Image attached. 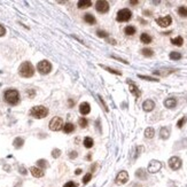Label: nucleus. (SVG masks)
Wrapping results in <instances>:
<instances>
[{"mask_svg": "<svg viewBox=\"0 0 187 187\" xmlns=\"http://www.w3.org/2000/svg\"><path fill=\"white\" fill-rule=\"evenodd\" d=\"M171 43L173 44V45H176V46H181L184 44L183 37L178 36V37H176V38H172V39H171Z\"/></svg>", "mask_w": 187, "mask_h": 187, "instance_id": "nucleus-25", "label": "nucleus"}, {"mask_svg": "<svg viewBox=\"0 0 187 187\" xmlns=\"http://www.w3.org/2000/svg\"><path fill=\"white\" fill-rule=\"evenodd\" d=\"M164 106H166V108H174L176 106H177V100L174 99V98H169V99H166L164 101Z\"/></svg>", "mask_w": 187, "mask_h": 187, "instance_id": "nucleus-16", "label": "nucleus"}, {"mask_svg": "<svg viewBox=\"0 0 187 187\" xmlns=\"http://www.w3.org/2000/svg\"><path fill=\"white\" fill-rule=\"evenodd\" d=\"M140 40H141V43L144 44H150L152 43V37L148 35V33H141L140 36Z\"/></svg>", "mask_w": 187, "mask_h": 187, "instance_id": "nucleus-20", "label": "nucleus"}, {"mask_svg": "<svg viewBox=\"0 0 187 187\" xmlns=\"http://www.w3.org/2000/svg\"><path fill=\"white\" fill-rule=\"evenodd\" d=\"M37 163H38V166H43V168H46V166H47V162L45 161V160H39Z\"/></svg>", "mask_w": 187, "mask_h": 187, "instance_id": "nucleus-37", "label": "nucleus"}, {"mask_svg": "<svg viewBox=\"0 0 187 187\" xmlns=\"http://www.w3.org/2000/svg\"><path fill=\"white\" fill-rule=\"evenodd\" d=\"M138 77L141 79H146V80H149V82H158L157 78H153V77H149V76H144V75H138Z\"/></svg>", "mask_w": 187, "mask_h": 187, "instance_id": "nucleus-30", "label": "nucleus"}, {"mask_svg": "<svg viewBox=\"0 0 187 187\" xmlns=\"http://www.w3.org/2000/svg\"><path fill=\"white\" fill-rule=\"evenodd\" d=\"M168 163H169L170 169L172 170H178L180 169V166H181V160H180L178 156H172L169 160Z\"/></svg>", "mask_w": 187, "mask_h": 187, "instance_id": "nucleus-8", "label": "nucleus"}, {"mask_svg": "<svg viewBox=\"0 0 187 187\" xmlns=\"http://www.w3.org/2000/svg\"><path fill=\"white\" fill-rule=\"evenodd\" d=\"M52 154H53V157H59V155L61 154V150H60V149H54L52 152Z\"/></svg>", "mask_w": 187, "mask_h": 187, "instance_id": "nucleus-38", "label": "nucleus"}, {"mask_svg": "<svg viewBox=\"0 0 187 187\" xmlns=\"http://www.w3.org/2000/svg\"><path fill=\"white\" fill-rule=\"evenodd\" d=\"M96 35L99 36V37H101V38H107V37H108V33L103 30H98L96 31Z\"/></svg>", "mask_w": 187, "mask_h": 187, "instance_id": "nucleus-34", "label": "nucleus"}, {"mask_svg": "<svg viewBox=\"0 0 187 187\" xmlns=\"http://www.w3.org/2000/svg\"><path fill=\"white\" fill-rule=\"evenodd\" d=\"M170 135V129L169 127H166V126H164V127H162L161 130H160V137H161V139H168Z\"/></svg>", "mask_w": 187, "mask_h": 187, "instance_id": "nucleus-17", "label": "nucleus"}, {"mask_svg": "<svg viewBox=\"0 0 187 187\" xmlns=\"http://www.w3.org/2000/svg\"><path fill=\"white\" fill-rule=\"evenodd\" d=\"M186 121H187V116H184L181 119H179V121H178V123H177V126H178L179 129H180V127H183L184 124L186 123Z\"/></svg>", "mask_w": 187, "mask_h": 187, "instance_id": "nucleus-32", "label": "nucleus"}, {"mask_svg": "<svg viewBox=\"0 0 187 187\" xmlns=\"http://www.w3.org/2000/svg\"><path fill=\"white\" fill-rule=\"evenodd\" d=\"M93 145H94V141H93V139H92V138H90V137H86V138L84 139V146H85L86 148L93 147Z\"/></svg>", "mask_w": 187, "mask_h": 187, "instance_id": "nucleus-26", "label": "nucleus"}, {"mask_svg": "<svg viewBox=\"0 0 187 187\" xmlns=\"http://www.w3.org/2000/svg\"><path fill=\"white\" fill-rule=\"evenodd\" d=\"M5 33H6V29H5L4 26L0 24V37H2V36H5Z\"/></svg>", "mask_w": 187, "mask_h": 187, "instance_id": "nucleus-40", "label": "nucleus"}, {"mask_svg": "<svg viewBox=\"0 0 187 187\" xmlns=\"http://www.w3.org/2000/svg\"><path fill=\"white\" fill-rule=\"evenodd\" d=\"M23 144H24V140L21 139V138H16V139L14 140V147L15 148L22 147V145Z\"/></svg>", "mask_w": 187, "mask_h": 187, "instance_id": "nucleus-29", "label": "nucleus"}, {"mask_svg": "<svg viewBox=\"0 0 187 187\" xmlns=\"http://www.w3.org/2000/svg\"><path fill=\"white\" fill-rule=\"evenodd\" d=\"M114 59H116V60H118V61H121L123 62V63H125V64H129V62L126 61V60H123V59H121V57H118V56H115V55H113Z\"/></svg>", "mask_w": 187, "mask_h": 187, "instance_id": "nucleus-41", "label": "nucleus"}, {"mask_svg": "<svg viewBox=\"0 0 187 187\" xmlns=\"http://www.w3.org/2000/svg\"><path fill=\"white\" fill-rule=\"evenodd\" d=\"M30 172L33 177H36V178H40V177H43L44 176V171L41 169H39V168H37V166H31Z\"/></svg>", "mask_w": 187, "mask_h": 187, "instance_id": "nucleus-14", "label": "nucleus"}, {"mask_svg": "<svg viewBox=\"0 0 187 187\" xmlns=\"http://www.w3.org/2000/svg\"><path fill=\"white\" fill-rule=\"evenodd\" d=\"M79 111L82 115H87V114L91 111V106L87 103V102H83L79 106Z\"/></svg>", "mask_w": 187, "mask_h": 187, "instance_id": "nucleus-15", "label": "nucleus"}, {"mask_svg": "<svg viewBox=\"0 0 187 187\" xmlns=\"http://www.w3.org/2000/svg\"><path fill=\"white\" fill-rule=\"evenodd\" d=\"M130 4L131 5H138L139 4V1H138V0H132V1H130Z\"/></svg>", "mask_w": 187, "mask_h": 187, "instance_id": "nucleus-43", "label": "nucleus"}, {"mask_svg": "<svg viewBox=\"0 0 187 187\" xmlns=\"http://www.w3.org/2000/svg\"><path fill=\"white\" fill-rule=\"evenodd\" d=\"M154 135H155V130H154L153 127H147V129L145 130V137H146L147 139H152Z\"/></svg>", "mask_w": 187, "mask_h": 187, "instance_id": "nucleus-21", "label": "nucleus"}, {"mask_svg": "<svg viewBox=\"0 0 187 187\" xmlns=\"http://www.w3.org/2000/svg\"><path fill=\"white\" fill-rule=\"evenodd\" d=\"M131 18H132V12L129 8H123L121 10H118L116 20L118 22H127L130 21Z\"/></svg>", "mask_w": 187, "mask_h": 187, "instance_id": "nucleus-4", "label": "nucleus"}, {"mask_svg": "<svg viewBox=\"0 0 187 187\" xmlns=\"http://www.w3.org/2000/svg\"><path fill=\"white\" fill-rule=\"evenodd\" d=\"M37 69L41 75H47L49 74V71L52 70V64L47 61V60H43L37 64Z\"/></svg>", "mask_w": 187, "mask_h": 187, "instance_id": "nucleus-5", "label": "nucleus"}, {"mask_svg": "<svg viewBox=\"0 0 187 187\" xmlns=\"http://www.w3.org/2000/svg\"><path fill=\"white\" fill-rule=\"evenodd\" d=\"M91 178H92V174L91 173H87L86 176H85V177L83 178V183L84 184H87L88 181H90V180H91Z\"/></svg>", "mask_w": 187, "mask_h": 187, "instance_id": "nucleus-36", "label": "nucleus"}, {"mask_svg": "<svg viewBox=\"0 0 187 187\" xmlns=\"http://www.w3.org/2000/svg\"><path fill=\"white\" fill-rule=\"evenodd\" d=\"M18 72L21 75L22 77H24V78H30L33 76L35 74V68H33V65L31 64L30 62H23L21 65H20V68H18Z\"/></svg>", "mask_w": 187, "mask_h": 187, "instance_id": "nucleus-1", "label": "nucleus"}, {"mask_svg": "<svg viewBox=\"0 0 187 187\" xmlns=\"http://www.w3.org/2000/svg\"><path fill=\"white\" fill-rule=\"evenodd\" d=\"M127 180H129V173L126 171H121L115 179L117 185H124L125 183H127Z\"/></svg>", "mask_w": 187, "mask_h": 187, "instance_id": "nucleus-9", "label": "nucleus"}, {"mask_svg": "<svg viewBox=\"0 0 187 187\" xmlns=\"http://www.w3.org/2000/svg\"><path fill=\"white\" fill-rule=\"evenodd\" d=\"M156 23L162 28H166V26H169L172 23V18H171L170 15H166V16H163V18H156Z\"/></svg>", "mask_w": 187, "mask_h": 187, "instance_id": "nucleus-10", "label": "nucleus"}, {"mask_svg": "<svg viewBox=\"0 0 187 187\" xmlns=\"http://www.w3.org/2000/svg\"><path fill=\"white\" fill-rule=\"evenodd\" d=\"M84 21L88 23V24H95L96 23V20L95 18L92 15V14H85L84 15Z\"/></svg>", "mask_w": 187, "mask_h": 187, "instance_id": "nucleus-19", "label": "nucleus"}, {"mask_svg": "<svg viewBox=\"0 0 187 187\" xmlns=\"http://www.w3.org/2000/svg\"><path fill=\"white\" fill-rule=\"evenodd\" d=\"M61 127H63V121L61 117H55L52 118V121L49 122V129L52 131H59L61 130Z\"/></svg>", "mask_w": 187, "mask_h": 187, "instance_id": "nucleus-6", "label": "nucleus"}, {"mask_svg": "<svg viewBox=\"0 0 187 187\" xmlns=\"http://www.w3.org/2000/svg\"><path fill=\"white\" fill-rule=\"evenodd\" d=\"M92 5V1L91 0H79L77 6H78V8L80 9H84V8H87V7H90Z\"/></svg>", "mask_w": 187, "mask_h": 187, "instance_id": "nucleus-18", "label": "nucleus"}, {"mask_svg": "<svg viewBox=\"0 0 187 187\" xmlns=\"http://www.w3.org/2000/svg\"><path fill=\"white\" fill-rule=\"evenodd\" d=\"M127 83H129V85H130V92H131V93H132L135 98H139L140 94H141V92H140V90L138 88V86H137L135 84L132 83L130 79L127 80Z\"/></svg>", "mask_w": 187, "mask_h": 187, "instance_id": "nucleus-13", "label": "nucleus"}, {"mask_svg": "<svg viewBox=\"0 0 187 187\" xmlns=\"http://www.w3.org/2000/svg\"><path fill=\"white\" fill-rule=\"evenodd\" d=\"M95 9L96 12H99V13L101 14L107 13L109 10V4L107 1H104V0H99V1H96Z\"/></svg>", "mask_w": 187, "mask_h": 187, "instance_id": "nucleus-7", "label": "nucleus"}, {"mask_svg": "<svg viewBox=\"0 0 187 187\" xmlns=\"http://www.w3.org/2000/svg\"><path fill=\"white\" fill-rule=\"evenodd\" d=\"M141 54L146 57H152L154 55V51L152 48H142L141 49Z\"/></svg>", "mask_w": 187, "mask_h": 187, "instance_id": "nucleus-22", "label": "nucleus"}, {"mask_svg": "<svg viewBox=\"0 0 187 187\" xmlns=\"http://www.w3.org/2000/svg\"><path fill=\"white\" fill-rule=\"evenodd\" d=\"M63 187H76V184H75L74 181H68L67 184H64Z\"/></svg>", "mask_w": 187, "mask_h": 187, "instance_id": "nucleus-39", "label": "nucleus"}, {"mask_svg": "<svg viewBox=\"0 0 187 187\" xmlns=\"http://www.w3.org/2000/svg\"><path fill=\"white\" fill-rule=\"evenodd\" d=\"M154 108H155V102L153 100L147 99L146 101H144V103H142V109H144L145 111H152Z\"/></svg>", "mask_w": 187, "mask_h": 187, "instance_id": "nucleus-12", "label": "nucleus"}, {"mask_svg": "<svg viewBox=\"0 0 187 187\" xmlns=\"http://www.w3.org/2000/svg\"><path fill=\"white\" fill-rule=\"evenodd\" d=\"M169 57L171 60H174V61H177V60H180L181 59V54L179 52H171L170 53Z\"/></svg>", "mask_w": 187, "mask_h": 187, "instance_id": "nucleus-28", "label": "nucleus"}, {"mask_svg": "<svg viewBox=\"0 0 187 187\" xmlns=\"http://www.w3.org/2000/svg\"><path fill=\"white\" fill-rule=\"evenodd\" d=\"M4 98L7 103L14 106V104H18L20 101V93L16 90H7L5 92Z\"/></svg>", "mask_w": 187, "mask_h": 187, "instance_id": "nucleus-2", "label": "nucleus"}, {"mask_svg": "<svg viewBox=\"0 0 187 187\" xmlns=\"http://www.w3.org/2000/svg\"><path fill=\"white\" fill-rule=\"evenodd\" d=\"M69 157H70V158H75V157H77V153H76V152H71L69 154Z\"/></svg>", "mask_w": 187, "mask_h": 187, "instance_id": "nucleus-42", "label": "nucleus"}, {"mask_svg": "<svg viewBox=\"0 0 187 187\" xmlns=\"http://www.w3.org/2000/svg\"><path fill=\"white\" fill-rule=\"evenodd\" d=\"M135 31H137V29H135L133 25H127L125 29H124V32H125V35H127V36L134 35Z\"/></svg>", "mask_w": 187, "mask_h": 187, "instance_id": "nucleus-23", "label": "nucleus"}, {"mask_svg": "<svg viewBox=\"0 0 187 187\" xmlns=\"http://www.w3.org/2000/svg\"><path fill=\"white\" fill-rule=\"evenodd\" d=\"M142 172H144V170L142 169H139L138 170V171H137V177H139V178H141V179H145L146 178V176H145V174H142Z\"/></svg>", "mask_w": 187, "mask_h": 187, "instance_id": "nucleus-35", "label": "nucleus"}, {"mask_svg": "<svg viewBox=\"0 0 187 187\" xmlns=\"http://www.w3.org/2000/svg\"><path fill=\"white\" fill-rule=\"evenodd\" d=\"M79 126H82V127H85V126H87V119L85 117H80L79 118Z\"/></svg>", "mask_w": 187, "mask_h": 187, "instance_id": "nucleus-33", "label": "nucleus"}, {"mask_svg": "<svg viewBox=\"0 0 187 187\" xmlns=\"http://www.w3.org/2000/svg\"><path fill=\"white\" fill-rule=\"evenodd\" d=\"M178 14L181 18H187V6H180L178 8Z\"/></svg>", "mask_w": 187, "mask_h": 187, "instance_id": "nucleus-27", "label": "nucleus"}, {"mask_svg": "<svg viewBox=\"0 0 187 187\" xmlns=\"http://www.w3.org/2000/svg\"><path fill=\"white\" fill-rule=\"evenodd\" d=\"M80 172H82V170H80V169H77V170H76V172H75V173H76V174H79Z\"/></svg>", "mask_w": 187, "mask_h": 187, "instance_id": "nucleus-44", "label": "nucleus"}, {"mask_svg": "<svg viewBox=\"0 0 187 187\" xmlns=\"http://www.w3.org/2000/svg\"><path fill=\"white\" fill-rule=\"evenodd\" d=\"M161 168H162L161 162L153 160V161H150L149 166H148V171H149L150 173H155V172H157V171H160V169H161Z\"/></svg>", "mask_w": 187, "mask_h": 187, "instance_id": "nucleus-11", "label": "nucleus"}, {"mask_svg": "<svg viewBox=\"0 0 187 187\" xmlns=\"http://www.w3.org/2000/svg\"><path fill=\"white\" fill-rule=\"evenodd\" d=\"M75 130V126L72 123H67L65 125H63V131H64L65 133H71V132H74Z\"/></svg>", "mask_w": 187, "mask_h": 187, "instance_id": "nucleus-24", "label": "nucleus"}, {"mask_svg": "<svg viewBox=\"0 0 187 187\" xmlns=\"http://www.w3.org/2000/svg\"><path fill=\"white\" fill-rule=\"evenodd\" d=\"M30 114L35 118H44L48 115V109L44 106H36L30 110Z\"/></svg>", "mask_w": 187, "mask_h": 187, "instance_id": "nucleus-3", "label": "nucleus"}, {"mask_svg": "<svg viewBox=\"0 0 187 187\" xmlns=\"http://www.w3.org/2000/svg\"><path fill=\"white\" fill-rule=\"evenodd\" d=\"M102 68L103 69H106L107 71H109V72H111V74H115V75H122V72L121 71H117V70H114V69H111V68H109V67H104V65H102Z\"/></svg>", "mask_w": 187, "mask_h": 187, "instance_id": "nucleus-31", "label": "nucleus"}]
</instances>
